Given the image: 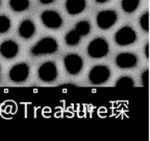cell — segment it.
<instances>
[{
  "label": "cell",
  "mask_w": 150,
  "mask_h": 141,
  "mask_svg": "<svg viewBox=\"0 0 150 141\" xmlns=\"http://www.w3.org/2000/svg\"><path fill=\"white\" fill-rule=\"evenodd\" d=\"M87 6L86 0H66V9L70 15H78Z\"/></svg>",
  "instance_id": "13"
},
{
  "label": "cell",
  "mask_w": 150,
  "mask_h": 141,
  "mask_svg": "<svg viewBox=\"0 0 150 141\" xmlns=\"http://www.w3.org/2000/svg\"><path fill=\"white\" fill-rule=\"evenodd\" d=\"M140 26L144 31H146V33L149 31V13H148V11H146L144 14L141 15Z\"/></svg>",
  "instance_id": "20"
},
{
  "label": "cell",
  "mask_w": 150,
  "mask_h": 141,
  "mask_svg": "<svg viewBox=\"0 0 150 141\" xmlns=\"http://www.w3.org/2000/svg\"><path fill=\"white\" fill-rule=\"evenodd\" d=\"M134 86V78H131L130 76H121L119 80L116 82V87L118 88H132Z\"/></svg>",
  "instance_id": "18"
},
{
  "label": "cell",
  "mask_w": 150,
  "mask_h": 141,
  "mask_svg": "<svg viewBox=\"0 0 150 141\" xmlns=\"http://www.w3.org/2000/svg\"><path fill=\"white\" fill-rule=\"evenodd\" d=\"M19 36L23 39H30L35 33V25L31 20L25 19L20 23L18 29Z\"/></svg>",
  "instance_id": "12"
},
{
  "label": "cell",
  "mask_w": 150,
  "mask_h": 141,
  "mask_svg": "<svg viewBox=\"0 0 150 141\" xmlns=\"http://www.w3.org/2000/svg\"><path fill=\"white\" fill-rule=\"evenodd\" d=\"M136 40H137L136 31L128 25H125L123 27H121L115 33V41L120 46L130 45L136 42Z\"/></svg>",
  "instance_id": "4"
},
{
  "label": "cell",
  "mask_w": 150,
  "mask_h": 141,
  "mask_svg": "<svg viewBox=\"0 0 150 141\" xmlns=\"http://www.w3.org/2000/svg\"><path fill=\"white\" fill-rule=\"evenodd\" d=\"M11 80L15 83H23L29 76V67L26 63H19L11 68L8 73Z\"/></svg>",
  "instance_id": "9"
},
{
  "label": "cell",
  "mask_w": 150,
  "mask_h": 141,
  "mask_svg": "<svg viewBox=\"0 0 150 141\" xmlns=\"http://www.w3.org/2000/svg\"><path fill=\"white\" fill-rule=\"evenodd\" d=\"M9 7L17 13H21L24 12L26 9H28L29 7V0H9L8 1Z\"/></svg>",
  "instance_id": "14"
},
{
  "label": "cell",
  "mask_w": 150,
  "mask_h": 141,
  "mask_svg": "<svg viewBox=\"0 0 150 141\" xmlns=\"http://www.w3.org/2000/svg\"><path fill=\"white\" fill-rule=\"evenodd\" d=\"M110 78V70L105 65H96L89 73V80L94 85H101L106 83Z\"/></svg>",
  "instance_id": "3"
},
{
  "label": "cell",
  "mask_w": 150,
  "mask_h": 141,
  "mask_svg": "<svg viewBox=\"0 0 150 141\" xmlns=\"http://www.w3.org/2000/svg\"><path fill=\"white\" fill-rule=\"evenodd\" d=\"M140 2L141 0H121L122 9L125 13L131 14L138 9V7L140 6Z\"/></svg>",
  "instance_id": "15"
},
{
  "label": "cell",
  "mask_w": 150,
  "mask_h": 141,
  "mask_svg": "<svg viewBox=\"0 0 150 141\" xmlns=\"http://www.w3.org/2000/svg\"><path fill=\"white\" fill-rule=\"evenodd\" d=\"M19 52V46L15 41L5 40L0 45V53L5 59H14Z\"/></svg>",
  "instance_id": "11"
},
{
  "label": "cell",
  "mask_w": 150,
  "mask_h": 141,
  "mask_svg": "<svg viewBox=\"0 0 150 141\" xmlns=\"http://www.w3.org/2000/svg\"><path fill=\"white\" fill-rule=\"evenodd\" d=\"M0 5H1V0H0Z\"/></svg>",
  "instance_id": "26"
},
{
  "label": "cell",
  "mask_w": 150,
  "mask_h": 141,
  "mask_svg": "<svg viewBox=\"0 0 150 141\" xmlns=\"http://www.w3.org/2000/svg\"><path fill=\"white\" fill-rule=\"evenodd\" d=\"M11 28V20L4 15H0V33H5Z\"/></svg>",
  "instance_id": "19"
},
{
  "label": "cell",
  "mask_w": 150,
  "mask_h": 141,
  "mask_svg": "<svg viewBox=\"0 0 150 141\" xmlns=\"http://www.w3.org/2000/svg\"><path fill=\"white\" fill-rule=\"evenodd\" d=\"M74 29L81 38L86 37V36L89 35L90 31H91V24H90V22L87 21V20H81V21H79L78 23H76Z\"/></svg>",
  "instance_id": "16"
},
{
  "label": "cell",
  "mask_w": 150,
  "mask_h": 141,
  "mask_svg": "<svg viewBox=\"0 0 150 141\" xmlns=\"http://www.w3.org/2000/svg\"><path fill=\"white\" fill-rule=\"evenodd\" d=\"M65 68L69 74L76 75L81 71L83 67V60L80 56L76 53H70L64 58Z\"/></svg>",
  "instance_id": "7"
},
{
  "label": "cell",
  "mask_w": 150,
  "mask_h": 141,
  "mask_svg": "<svg viewBox=\"0 0 150 141\" xmlns=\"http://www.w3.org/2000/svg\"><path fill=\"white\" fill-rule=\"evenodd\" d=\"M148 74H149L148 69H146V70L141 74V78H142V83H143L144 87H147L148 86Z\"/></svg>",
  "instance_id": "21"
},
{
  "label": "cell",
  "mask_w": 150,
  "mask_h": 141,
  "mask_svg": "<svg viewBox=\"0 0 150 141\" xmlns=\"http://www.w3.org/2000/svg\"><path fill=\"white\" fill-rule=\"evenodd\" d=\"M145 56H146V59H149V43L145 45Z\"/></svg>",
  "instance_id": "22"
},
{
  "label": "cell",
  "mask_w": 150,
  "mask_h": 141,
  "mask_svg": "<svg viewBox=\"0 0 150 141\" xmlns=\"http://www.w3.org/2000/svg\"><path fill=\"white\" fill-rule=\"evenodd\" d=\"M118 20V14L114 9H104L97 14L96 22L101 29H108L115 25Z\"/></svg>",
  "instance_id": "5"
},
{
  "label": "cell",
  "mask_w": 150,
  "mask_h": 141,
  "mask_svg": "<svg viewBox=\"0 0 150 141\" xmlns=\"http://www.w3.org/2000/svg\"><path fill=\"white\" fill-rule=\"evenodd\" d=\"M80 39H81V37H80V36L76 33V31L73 28V29H71V31L66 35L65 42H66V44L69 45V46H76V45L79 44Z\"/></svg>",
  "instance_id": "17"
},
{
  "label": "cell",
  "mask_w": 150,
  "mask_h": 141,
  "mask_svg": "<svg viewBox=\"0 0 150 141\" xmlns=\"http://www.w3.org/2000/svg\"><path fill=\"white\" fill-rule=\"evenodd\" d=\"M59 44L55 39L46 37L41 39L30 49L33 56H43V54H52L57 50Z\"/></svg>",
  "instance_id": "1"
},
{
  "label": "cell",
  "mask_w": 150,
  "mask_h": 141,
  "mask_svg": "<svg viewBox=\"0 0 150 141\" xmlns=\"http://www.w3.org/2000/svg\"><path fill=\"white\" fill-rule=\"evenodd\" d=\"M38 75L41 80L45 83H51L57 78V67L51 61L45 62L39 67Z\"/></svg>",
  "instance_id": "6"
},
{
  "label": "cell",
  "mask_w": 150,
  "mask_h": 141,
  "mask_svg": "<svg viewBox=\"0 0 150 141\" xmlns=\"http://www.w3.org/2000/svg\"><path fill=\"white\" fill-rule=\"evenodd\" d=\"M138 64V56L130 52H121L116 56V65L121 69H130Z\"/></svg>",
  "instance_id": "10"
},
{
  "label": "cell",
  "mask_w": 150,
  "mask_h": 141,
  "mask_svg": "<svg viewBox=\"0 0 150 141\" xmlns=\"http://www.w3.org/2000/svg\"><path fill=\"white\" fill-rule=\"evenodd\" d=\"M41 20L46 27L56 29L63 25V19L61 15L52 9H46L41 14Z\"/></svg>",
  "instance_id": "8"
},
{
  "label": "cell",
  "mask_w": 150,
  "mask_h": 141,
  "mask_svg": "<svg viewBox=\"0 0 150 141\" xmlns=\"http://www.w3.org/2000/svg\"><path fill=\"white\" fill-rule=\"evenodd\" d=\"M54 0H40V2L42 4H50V3L53 2Z\"/></svg>",
  "instance_id": "23"
},
{
  "label": "cell",
  "mask_w": 150,
  "mask_h": 141,
  "mask_svg": "<svg viewBox=\"0 0 150 141\" xmlns=\"http://www.w3.org/2000/svg\"><path fill=\"white\" fill-rule=\"evenodd\" d=\"M0 74H1V66H0Z\"/></svg>",
  "instance_id": "25"
},
{
  "label": "cell",
  "mask_w": 150,
  "mask_h": 141,
  "mask_svg": "<svg viewBox=\"0 0 150 141\" xmlns=\"http://www.w3.org/2000/svg\"><path fill=\"white\" fill-rule=\"evenodd\" d=\"M108 51H110L108 43L103 38H96L92 40L88 45V53L94 59L104 58L105 56H108Z\"/></svg>",
  "instance_id": "2"
},
{
  "label": "cell",
  "mask_w": 150,
  "mask_h": 141,
  "mask_svg": "<svg viewBox=\"0 0 150 141\" xmlns=\"http://www.w3.org/2000/svg\"><path fill=\"white\" fill-rule=\"evenodd\" d=\"M97 3H104V2H106V1H108V0H95Z\"/></svg>",
  "instance_id": "24"
}]
</instances>
